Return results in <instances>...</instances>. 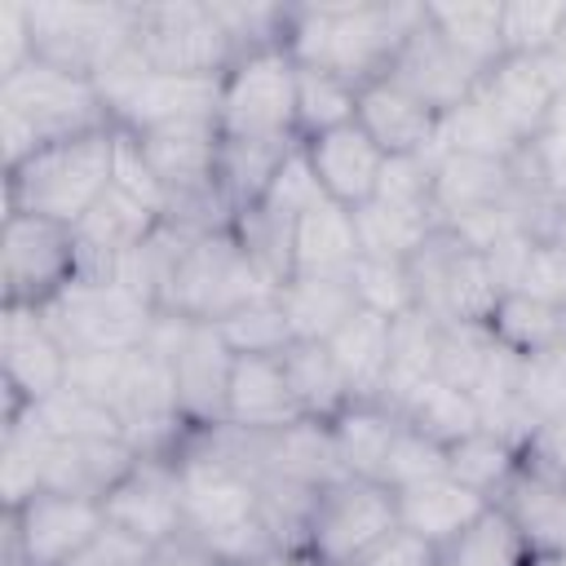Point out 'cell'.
I'll return each mask as SVG.
<instances>
[{
	"label": "cell",
	"instance_id": "obj_1",
	"mask_svg": "<svg viewBox=\"0 0 566 566\" xmlns=\"http://www.w3.org/2000/svg\"><path fill=\"white\" fill-rule=\"evenodd\" d=\"M177 473H181L186 544H195L221 566H239L248 557L283 548L265 522L252 473L230 455L217 429L186 438V447L177 451Z\"/></svg>",
	"mask_w": 566,
	"mask_h": 566
},
{
	"label": "cell",
	"instance_id": "obj_2",
	"mask_svg": "<svg viewBox=\"0 0 566 566\" xmlns=\"http://www.w3.org/2000/svg\"><path fill=\"white\" fill-rule=\"evenodd\" d=\"M424 18L420 0H363V4H292L283 44L296 66L336 75L367 88L389 75L398 49Z\"/></svg>",
	"mask_w": 566,
	"mask_h": 566
},
{
	"label": "cell",
	"instance_id": "obj_3",
	"mask_svg": "<svg viewBox=\"0 0 566 566\" xmlns=\"http://www.w3.org/2000/svg\"><path fill=\"white\" fill-rule=\"evenodd\" d=\"M115 146L119 128L106 124L62 137L18 168H4V212H31L75 230L115 186Z\"/></svg>",
	"mask_w": 566,
	"mask_h": 566
},
{
	"label": "cell",
	"instance_id": "obj_4",
	"mask_svg": "<svg viewBox=\"0 0 566 566\" xmlns=\"http://www.w3.org/2000/svg\"><path fill=\"white\" fill-rule=\"evenodd\" d=\"M106 102L97 93V80L62 71L44 57L27 62L22 71L0 80V146H4V168H18L35 150L106 128Z\"/></svg>",
	"mask_w": 566,
	"mask_h": 566
},
{
	"label": "cell",
	"instance_id": "obj_5",
	"mask_svg": "<svg viewBox=\"0 0 566 566\" xmlns=\"http://www.w3.org/2000/svg\"><path fill=\"white\" fill-rule=\"evenodd\" d=\"M217 133L248 146H301L296 133V62L287 44L239 53L221 75Z\"/></svg>",
	"mask_w": 566,
	"mask_h": 566
},
{
	"label": "cell",
	"instance_id": "obj_6",
	"mask_svg": "<svg viewBox=\"0 0 566 566\" xmlns=\"http://www.w3.org/2000/svg\"><path fill=\"white\" fill-rule=\"evenodd\" d=\"M270 292H279V287L256 270V261L243 252L234 230L221 226V230H199L186 239V248L168 274V287L159 296V310L195 318V323H221L226 314H234L248 301L270 296Z\"/></svg>",
	"mask_w": 566,
	"mask_h": 566
},
{
	"label": "cell",
	"instance_id": "obj_7",
	"mask_svg": "<svg viewBox=\"0 0 566 566\" xmlns=\"http://www.w3.org/2000/svg\"><path fill=\"white\" fill-rule=\"evenodd\" d=\"M44 318L71 358H88V354H115V349L146 345V336L159 318V305L150 296L124 287L119 279L75 274V283L62 287L44 305Z\"/></svg>",
	"mask_w": 566,
	"mask_h": 566
},
{
	"label": "cell",
	"instance_id": "obj_8",
	"mask_svg": "<svg viewBox=\"0 0 566 566\" xmlns=\"http://www.w3.org/2000/svg\"><path fill=\"white\" fill-rule=\"evenodd\" d=\"M97 93L106 102V115L124 133H155L168 124H190V119H217V97H221V75H172L146 66L133 49L111 62L97 75Z\"/></svg>",
	"mask_w": 566,
	"mask_h": 566
},
{
	"label": "cell",
	"instance_id": "obj_9",
	"mask_svg": "<svg viewBox=\"0 0 566 566\" xmlns=\"http://www.w3.org/2000/svg\"><path fill=\"white\" fill-rule=\"evenodd\" d=\"M389 531H398V491L376 478L336 473L314 491L301 548L318 566H354Z\"/></svg>",
	"mask_w": 566,
	"mask_h": 566
},
{
	"label": "cell",
	"instance_id": "obj_10",
	"mask_svg": "<svg viewBox=\"0 0 566 566\" xmlns=\"http://www.w3.org/2000/svg\"><path fill=\"white\" fill-rule=\"evenodd\" d=\"M133 53L172 75H226L239 57L217 0H142Z\"/></svg>",
	"mask_w": 566,
	"mask_h": 566
},
{
	"label": "cell",
	"instance_id": "obj_11",
	"mask_svg": "<svg viewBox=\"0 0 566 566\" xmlns=\"http://www.w3.org/2000/svg\"><path fill=\"white\" fill-rule=\"evenodd\" d=\"M31 4V35L35 57L97 80L111 62H119L133 49L137 31V4H53V0H27Z\"/></svg>",
	"mask_w": 566,
	"mask_h": 566
},
{
	"label": "cell",
	"instance_id": "obj_12",
	"mask_svg": "<svg viewBox=\"0 0 566 566\" xmlns=\"http://www.w3.org/2000/svg\"><path fill=\"white\" fill-rule=\"evenodd\" d=\"M411 279H416V310L429 314L433 323H491L500 305V283L478 248H469L451 230H433L424 248L411 256Z\"/></svg>",
	"mask_w": 566,
	"mask_h": 566
},
{
	"label": "cell",
	"instance_id": "obj_13",
	"mask_svg": "<svg viewBox=\"0 0 566 566\" xmlns=\"http://www.w3.org/2000/svg\"><path fill=\"white\" fill-rule=\"evenodd\" d=\"M106 526V509L93 495L40 491L18 509H4L0 553L4 566H71Z\"/></svg>",
	"mask_w": 566,
	"mask_h": 566
},
{
	"label": "cell",
	"instance_id": "obj_14",
	"mask_svg": "<svg viewBox=\"0 0 566 566\" xmlns=\"http://www.w3.org/2000/svg\"><path fill=\"white\" fill-rule=\"evenodd\" d=\"M80 274V243L71 226L4 212L0 230V305H35L44 310L62 287Z\"/></svg>",
	"mask_w": 566,
	"mask_h": 566
},
{
	"label": "cell",
	"instance_id": "obj_15",
	"mask_svg": "<svg viewBox=\"0 0 566 566\" xmlns=\"http://www.w3.org/2000/svg\"><path fill=\"white\" fill-rule=\"evenodd\" d=\"M4 416H18L71 380V354L35 305H0Z\"/></svg>",
	"mask_w": 566,
	"mask_h": 566
},
{
	"label": "cell",
	"instance_id": "obj_16",
	"mask_svg": "<svg viewBox=\"0 0 566 566\" xmlns=\"http://www.w3.org/2000/svg\"><path fill=\"white\" fill-rule=\"evenodd\" d=\"M106 522L137 535L150 548H168L186 531L177 455H137L133 469L102 495Z\"/></svg>",
	"mask_w": 566,
	"mask_h": 566
},
{
	"label": "cell",
	"instance_id": "obj_17",
	"mask_svg": "<svg viewBox=\"0 0 566 566\" xmlns=\"http://www.w3.org/2000/svg\"><path fill=\"white\" fill-rule=\"evenodd\" d=\"M234 349L226 345L217 323H186V336L172 354V389L186 424L195 433L221 429L226 424V394L234 376Z\"/></svg>",
	"mask_w": 566,
	"mask_h": 566
},
{
	"label": "cell",
	"instance_id": "obj_18",
	"mask_svg": "<svg viewBox=\"0 0 566 566\" xmlns=\"http://www.w3.org/2000/svg\"><path fill=\"white\" fill-rule=\"evenodd\" d=\"M385 80H394L398 88H407L411 97H420L429 111L451 115L460 102L473 97L482 71H478L469 57H460V53L429 27V18H420L416 31L407 35V44L398 49V57H394V66H389Z\"/></svg>",
	"mask_w": 566,
	"mask_h": 566
},
{
	"label": "cell",
	"instance_id": "obj_19",
	"mask_svg": "<svg viewBox=\"0 0 566 566\" xmlns=\"http://www.w3.org/2000/svg\"><path fill=\"white\" fill-rule=\"evenodd\" d=\"M301 150H305V164H310L318 190L332 203H340V208L354 212V208H363V203L376 199L380 168H385L389 155L358 128V119L345 124V128H332L323 137L301 142Z\"/></svg>",
	"mask_w": 566,
	"mask_h": 566
},
{
	"label": "cell",
	"instance_id": "obj_20",
	"mask_svg": "<svg viewBox=\"0 0 566 566\" xmlns=\"http://www.w3.org/2000/svg\"><path fill=\"white\" fill-rule=\"evenodd\" d=\"M305 411L283 376L279 354H239L230 394H226V429L243 433H279L301 424Z\"/></svg>",
	"mask_w": 566,
	"mask_h": 566
},
{
	"label": "cell",
	"instance_id": "obj_21",
	"mask_svg": "<svg viewBox=\"0 0 566 566\" xmlns=\"http://www.w3.org/2000/svg\"><path fill=\"white\" fill-rule=\"evenodd\" d=\"M164 230V217L142 203L137 195L111 186L97 208L75 226V243H80V270L84 274H102L111 270L115 261L133 256L137 248H146L155 234Z\"/></svg>",
	"mask_w": 566,
	"mask_h": 566
},
{
	"label": "cell",
	"instance_id": "obj_22",
	"mask_svg": "<svg viewBox=\"0 0 566 566\" xmlns=\"http://www.w3.org/2000/svg\"><path fill=\"white\" fill-rule=\"evenodd\" d=\"M473 93L491 106V115L522 146H531L548 128V115H553V102H557V88H553L539 57H500L491 71H482Z\"/></svg>",
	"mask_w": 566,
	"mask_h": 566
},
{
	"label": "cell",
	"instance_id": "obj_23",
	"mask_svg": "<svg viewBox=\"0 0 566 566\" xmlns=\"http://www.w3.org/2000/svg\"><path fill=\"white\" fill-rule=\"evenodd\" d=\"M522 181H526V155L504 164V159L442 150L433 159V217H438V226H451L469 212H482V208L509 199Z\"/></svg>",
	"mask_w": 566,
	"mask_h": 566
},
{
	"label": "cell",
	"instance_id": "obj_24",
	"mask_svg": "<svg viewBox=\"0 0 566 566\" xmlns=\"http://www.w3.org/2000/svg\"><path fill=\"white\" fill-rule=\"evenodd\" d=\"M358 128L385 150V155H433L442 115L429 111L420 97L398 88L394 80H376L358 88Z\"/></svg>",
	"mask_w": 566,
	"mask_h": 566
},
{
	"label": "cell",
	"instance_id": "obj_25",
	"mask_svg": "<svg viewBox=\"0 0 566 566\" xmlns=\"http://www.w3.org/2000/svg\"><path fill=\"white\" fill-rule=\"evenodd\" d=\"M509 522L522 531L535 557L566 553V473H553L535 460H522L509 491L495 500Z\"/></svg>",
	"mask_w": 566,
	"mask_h": 566
},
{
	"label": "cell",
	"instance_id": "obj_26",
	"mask_svg": "<svg viewBox=\"0 0 566 566\" xmlns=\"http://www.w3.org/2000/svg\"><path fill=\"white\" fill-rule=\"evenodd\" d=\"M363 261V243H358V226L354 212L318 199L314 208H305L296 217L292 230V274H310V279H349L354 265Z\"/></svg>",
	"mask_w": 566,
	"mask_h": 566
},
{
	"label": "cell",
	"instance_id": "obj_27",
	"mask_svg": "<svg viewBox=\"0 0 566 566\" xmlns=\"http://www.w3.org/2000/svg\"><path fill=\"white\" fill-rule=\"evenodd\" d=\"M394 323L398 318H385V314L358 305L327 336V349H332L354 402H380V389L389 376V354H394Z\"/></svg>",
	"mask_w": 566,
	"mask_h": 566
},
{
	"label": "cell",
	"instance_id": "obj_28",
	"mask_svg": "<svg viewBox=\"0 0 566 566\" xmlns=\"http://www.w3.org/2000/svg\"><path fill=\"white\" fill-rule=\"evenodd\" d=\"M486 509H491V500H482L478 491H469L451 473L398 491V526L420 535V539H429V544H438V548L447 539H455L464 526H473Z\"/></svg>",
	"mask_w": 566,
	"mask_h": 566
},
{
	"label": "cell",
	"instance_id": "obj_29",
	"mask_svg": "<svg viewBox=\"0 0 566 566\" xmlns=\"http://www.w3.org/2000/svg\"><path fill=\"white\" fill-rule=\"evenodd\" d=\"M398 429H402V416L389 411L385 402H349L327 424V438H332L340 473L376 478L380 482V469H385V455H389Z\"/></svg>",
	"mask_w": 566,
	"mask_h": 566
},
{
	"label": "cell",
	"instance_id": "obj_30",
	"mask_svg": "<svg viewBox=\"0 0 566 566\" xmlns=\"http://www.w3.org/2000/svg\"><path fill=\"white\" fill-rule=\"evenodd\" d=\"M283 376L305 411V420H318V424H332L354 398H349V385L327 349V340H292L283 354Z\"/></svg>",
	"mask_w": 566,
	"mask_h": 566
},
{
	"label": "cell",
	"instance_id": "obj_31",
	"mask_svg": "<svg viewBox=\"0 0 566 566\" xmlns=\"http://www.w3.org/2000/svg\"><path fill=\"white\" fill-rule=\"evenodd\" d=\"M429 27L478 71H491L504 53V0H460V4H424Z\"/></svg>",
	"mask_w": 566,
	"mask_h": 566
},
{
	"label": "cell",
	"instance_id": "obj_32",
	"mask_svg": "<svg viewBox=\"0 0 566 566\" xmlns=\"http://www.w3.org/2000/svg\"><path fill=\"white\" fill-rule=\"evenodd\" d=\"M438 340H442V323H433L420 310L394 323V354H389V376L380 389V402L389 411H402L416 389L438 380Z\"/></svg>",
	"mask_w": 566,
	"mask_h": 566
},
{
	"label": "cell",
	"instance_id": "obj_33",
	"mask_svg": "<svg viewBox=\"0 0 566 566\" xmlns=\"http://www.w3.org/2000/svg\"><path fill=\"white\" fill-rule=\"evenodd\" d=\"M279 305L287 314V327L296 340H327L354 310V283L349 279H310V274H292L279 287Z\"/></svg>",
	"mask_w": 566,
	"mask_h": 566
},
{
	"label": "cell",
	"instance_id": "obj_34",
	"mask_svg": "<svg viewBox=\"0 0 566 566\" xmlns=\"http://www.w3.org/2000/svg\"><path fill=\"white\" fill-rule=\"evenodd\" d=\"M522 460H526V451L513 438H504V433H495L486 424L447 447V473L455 482H464L469 491H478L482 500H491V504L509 491V482L517 478Z\"/></svg>",
	"mask_w": 566,
	"mask_h": 566
},
{
	"label": "cell",
	"instance_id": "obj_35",
	"mask_svg": "<svg viewBox=\"0 0 566 566\" xmlns=\"http://www.w3.org/2000/svg\"><path fill=\"white\" fill-rule=\"evenodd\" d=\"M438 566H535V553L509 522V513L491 504L473 526L438 548Z\"/></svg>",
	"mask_w": 566,
	"mask_h": 566
},
{
	"label": "cell",
	"instance_id": "obj_36",
	"mask_svg": "<svg viewBox=\"0 0 566 566\" xmlns=\"http://www.w3.org/2000/svg\"><path fill=\"white\" fill-rule=\"evenodd\" d=\"M486 327L495 332L500 345L531 358V354H544L566 340V310L548 305L539 296H526V292H504Z\"/></svg>",
	"mask_w": 566,
	"mask_h": 566
},
{
	"label": "cell",
	"instance_id": "obj_37",
	"mask_svg": "<svg viewBox=\"0 0 566 566\" xmlns=\"http://www.w3.org/2000/svg\"><path fill=\"white\" fill-rule=\"evenodd\" d=\"M354 226H358V243L363 256H389V261H411L424 239L438 230V217L429 212H407V208H389L380 199L354 208Z\"/></svg>",
	"mask_w": 566,
	"mask_h": 566
},
{
	"label": "cell",
	"instance_id": "obj_38",
	"mask_svg": "<svg viewBox=\"0 0 566 566\" xmlns=\"http://www.w3.org/2000/svg\"><path fill=\"white\" fill-rule=\"evenodd\" d=\"M398 416L411 429H420L433 442H442V447H451V442L469 438L473 429H482V411H478L473 394H464V389H455L447 380H429L424 389H416Z\"/></svg>",
	"mask_w": 566,
	"mask_h": 566
},
{
	"label": "cell",
	"instance_id": "obj_39",
	"mask_svg": "<svg viewBox=\"0 0 566 566\" xmlns=\"http://www.w3.org/2000/svg\"><path fill=\"white\" fill-rule=\"evenodd\" d=\"M27 416L44 429V433H53V438H71V442H93V438H124V429H119V420L97 402V398H88L80 385H62L57 394H49L44 402H35V407H27Z\"/></svg>",
	"mask_w": 566,
	"mask_h": 566
},
{
	"label": "cell",
	"instance_id": "obj_40",
	"mask_svg": "<svg viewBox=\"0 0 566 566\" xmlns=\"http://www.w3.org/2000/svg\"><path fill=\"white\" fill-rule=\"evenodd\" d=\"M354 115H358L354 84L310 71V66H296V133H301V142L345 128V124H354Z\"/></svg>",
	"mask_w": 566,
	"mask_h": 566
},
{
	"label": "cell",
	"instance_id": "obj_41",
	"mask_svg": "<svg viewBox=\"0 0 566 566\" xmlns=\"http://www.w3.org/2000/svg\"><path fill=\"white\" fill-rule=\"evenodd\" d=\"M566 35V0H504V53L544 57Z\"/></svg>",
	"mask_w": 566,
	"mask_h": 566
},
{
	"label": "cell",
	"instance_id": "obj_42",
	"mask_svg": "<svg viewBox=\"0 0 566 566\" xmlns=\"http://www.w3.org/2000/svg\"><path fill=\"white\" fill-rule=\"evenodd\" d=\"M354 296L363 310H376L385 318H407L416 314V279L411 261H389V256H363L349 274Z\"/></svg>",
	"mask_w": 566,
	"mask_h": 566
},
{
	"label": "cell",
	"instance_id": "obj_43",
	"mask_svg": "<svg viewBox=\"0 0 566 566\" xmlns=\"http://www.w3.org/2000/svg\"><path fill=\"white\" fill-rule=\"evenodd\" d=\"M217 327H221V336L234 354H283L296 340L292 327H287V314L279 305V292L248 301L243 310L226 314Z\"/></svg>",
	"mask_w": 566,
	"mask_h": 566
},
{
	"label": "cell",
	"instance_id": "obj_44",
	"mask_svg": "<svg viewBox=\"0 0 566 566\" xmlns=\"http://www.w3.org/2000/svg\"><path fill=\"white\" fill-rule=\"evenodd\" d=\"M495 354V332L486 323H451L438 340V380L473 394L486 358Z\"/></svg>",
	"mask_w": 566,
	"mask_h": 566
},
{
	"label": "cell",
	"instance_id": "obj_45",
	"mask_svg": "<svg viewBox=\"0 0 566 566\" xmlns=\"http://www.w3.org/2000/svg\"><path fill=\"white\" fill-rule=\"evenodd\" d=\"M442 473H447V447L402 420V429L394 433V447H389V455H385L380 482H385L389 491H407V486L433 482V478H442Z\"/></svg>",
	"mask_w": 566,
	"mask_h": 566
},
{
	"label": "cell",
	"instance_id": "obj_46",
	"mask_svg": "<svg viewBox=\"0 0 566 566\" xmlns=\"http://www.w3.org/2000/svg\"><path fill=\"white\" fill-rule=\"evenodd\" d=\"M376 199L389 208L433 217V155H389L380 168Z\"/></svg>",
	"mask_w": 566,
	"mask_h": 566
},
{
	"label": "cell",
	"instance_id": "obj_47",
	"mask_svg": "<svg viewBox=\"0 0 566 566\" xmlns=\"http://www.w3.org/2000/svg\"><path fill=\"white\" fill-rule=\"evenodd\" d=\"M513 292H526V296H539V301L566 310V243L553 234H539Z\"/></svg>",
	"mask_w": 566,
	"mask_h": 566
},
{
	"label": "cell",
	"instance_id": "obj_48",
	"mask_svg": "<svg viewBox=\"0 0 566 566\" xmlns=\"http://www.w3.org/2000/svg\"><path fill=\"white\" fill-rule=\"evenodd\" d=\"M526 168H531L535 186L544 190V199L553 208H566V133H557V128L539 133L526 150Z\"/></svg>",
	"mask_w": 566,
	"mask_h": 566
},
{
	"label": "cell",
	"instance_id": "obj_49",
	"mask_svg": "<svg viewBox=\"0 0 566 566\" xmlns=\"http://www.w3.org/2000/svg\"><path fill=\"white\" fill-rule=\"evenodd\" d=\"M35 62V35H31V4L27 0H0V80Z\"/></svg>",
	"mask_w": 566,
	"mask_h": 566
},
{
	"label": "cell",
	"instance_id": "obj_50",
	"mask_svg": "<svg viewBox=\"0 0 566 566\" xmlns=\"http://www.w3.org/2000/svg\"><path fill=\"white\" fill-rule=\"evenodd\" d=\"M155 557V548L150 544H142L137 535H128V531H119V526H102V535L71 562V566H146Z\"/></svg>",
	"mask_w": 566,
	"mask_h": 566
},
{
	"label": "cell",
	"instance_id": "obj_51",
	"mask_svg": "<svg viewBox=\"0 0 566 566\" xmlns=\"http://www.w3.org/2000/svg\"><path fill=\"white\" fill-rule=\"evenodd\" d=\"M354 566H438V544L411 535V531H389L367 557H358Z\"/></svg>",
	"mask_w": 566,
	"mask_h": 566
},
{
	"label": "cell",
	"instance_id": "obj_52",
	"mask_svg": "<svg viewBox=\"0 0 566 566\" xmlns=\"http://www.w3.org/2000/svg\"><path fill=\"white\" fill-rule=\"evenodd\" d=\"M146 566H221V562H212V557L199 553L195 544L177 539V544H168V548H155V557H150Z\"/></svg>",
	"mask_w": 566,
	"mask_h": 566
},
{
	"label": "cell",
	"instance_id": "obj_53",
	"mask_svg": "<svg viewBox=\"0 0 566 566\" xmlns=\"http://www.w3.org/2000/svg\"><path fill=\"white\" fill-rule=\"evenodd\" d=\"M239 566H318L305 548H274V553H261V557H248Z\"/></svg>",
	"mask_w": 566,
	"mask_h": 566
},
{
	"label": "cell",
	"instance_id": "obj_54",
	"mask_svg": "<svg viewBox=\"0 0 566 566\" xmlns=\"http://www.w3.org/2000/svg\"><path fill=\"white\" fill-rule=\"evenodd\" d=\"M539 62H544V71H548L553 88H557V93H566V35H562V40H557V49H553V53H544Z\"/></svg>",
	"mask_w": 566,
	"mask_h": 566
},
{
	"label": "cell",
	"instance_id": "obj_55",
	"mask_svg": "<svg viewBox=\"0 0 566 566\" xmlns=\"http://www.w3.org/2000/svg\"><path fill=\"white\" fill-rule=\"evenodd\" d=\"M548 128L566 133V93H557V102H553V115H548ZM548 128H544V133H548Z\"/></svg>",
	"mask_w": 566,
	"mask_h": 566
},
{
	"label": "cell",
	"instance_id": "obj_56",
	"mask_svg": "<svg viewBox=\"0 0 566 566\" xmlns=\"http://www.w3.org/2000/svg\"><path fill=\"white\" fill-rule=\"evenodd\" d=\"M548 234L566 243V208H553V226H548Z\"/></svg>",
	"mask_w": 566,
	"mask_h": 566
},
{
	"label": "cell",
	"instance_id": "obj_57",
	"mask_svg": "<svg viewBox=\"0 0 566 566\" xmlns=\"http://www.w3.org/2000/svg\"><path fill=\"white\" fill-rule=\"evenodd\" d=\"M535 566H566V553H557V557H535Z\"/></svg>",
	"mask_w": 566,
	"mask_h": 566
}]
</instances>
